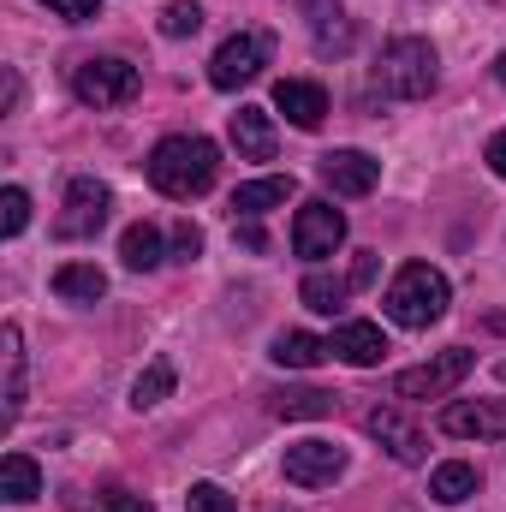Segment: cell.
I'll list each match as a JSON object with an SVG mask.
<instances>
[{
  "instance_id": "6da1fadb",
  "label": "cell",
  "mask_w": 506,
  "mask_h": 512,
  "mask_svg": "<svg viewBox=\"0 0 506 512\" xmlns=\"http://www.w3.org/2000/svg\"><path fill=\"white\" fill-rule=\"evenodd\" d=\"M215 173H221V149L209 137H161L149 155V185L161 197H179V203L203 197L215 185Z\"/></svg>"
},
{
  "instance_id": "7a4b0ae2",
  "label": "cell",
  "mask_w": 506,
  "mask_h": 512,
  "mask_svg": "<svg viewBox=\"0 0 506 512\" xmlns=\"http://www.w3.org/2000/svg\"><path fill=\"white\" fill-rule=\"evenodd\" d=\"M447 274L441 268H429V262H405L399 274H393V286H387V316L399 322V328H429V322H441L447 316Z\"/></svg>"
},
{
  "instance_id": "3957f363",
  "label": "cell",
  "mask_w": 506,
  "mask_h": 512,
  "mask_svg": "<svg viewBox=\"0 0 506 512\" xmlns=\"http://www.w3.org/2000/svg\"><path fill=\"white\" fill-rule=\"evenodd\" d=\"M441 60H435V48L423 42V36H393L387 48H381V66H376V78H381V90L387 96H399V102H423L429 90H435V72Z\"/></svg>"
},
{
  "instance_id": "277c9868",
  "label": "cell",
  "mask_w": 506,
  "mask_h": 512,
  "mask_svg": "<svg viewBox=\"0 0 506 512\" xmlns=\"http://www.w3.org/2000/svg\"><path fill=\"white\" fill-rule=\"evenodd\" d=\"M72 96L84 108H120L137 96V66L120 54H96V60H78L72 66Z\"/></svg>"
},
{
  "instance_id": "5b68a950",
  "label": "cell",
  "mask_w": 506,
  "mask_h": 512,
  "mask_svg": "<svg viewBox=\"0 0 506 512\" xmlns=\"http://www.w3.org/2000/svg\"><path fill=\"white\" fill-rule=\"evenodd\" d=\"M471 364H477V352L447 346L441 358H429V364H417V370H399V376H393V399H441V393H453V387L471 376Z\"/></svg>"
},
{
  "instance_id": "8992f818",
  "label": "cell",
  "mask_w": 506,
  "mask_h": 512,
  "mask_svg": "<svg viewBox=\"0 0 506 512\" xmlns=\"http://www.w3.org/2000/svg\"><path fill=\"white\" fill-rule=\"evenodd\" d=\"M340 477H346V447H340V441L310 435V441H292V447H286V483H298V489H328V483H340Z\"/></svg>"
},
{
  "instance_id": "52a82bcc",
  "label": "cell",
  "mask_w": 506,
  "mask_h": 512,
  "mask_svg": "<svg viewBox=\"0 0 506 512\" xmlns=\"http://www.w3.org/2000/svg\"><path fill=\"white\" fill-rule=\"evenodd\" d=\"M262 66H268V36L239 30V36H227V42L215 48V60H209V84H215V90H245Z\"/></svg>"
},
{
  "instance_id": "ba28073f",
  "label": "cell",
  "mask_w": 506,
  "mask_h": 512,
  "mask_svg": "<svg viewBox=\"0 0 506 512\" xmlns=\"http://www.w3.org/2000/svg\"><path fill=\"white\" fill-rule=\"evenodd\" d=\"M346 245V215L334 209V203H304L298 209V221H292V251L304 256V262H322V256H334Z\"/></svg>"
},
{
  "instance_id": "9c48e42d",
  "label": "cell",
  "mask_w": 506,
  "mask_h": 512,
  "mask_svg": "<svg viewBox=\"0 0 506 512\" xmlns=\"http://www.w3.org/2000/svg\"><path fill=\"white\" fill-rule=\"evenodd\" d=\"M441 435H453V441H501L506 399H453L441 411Z\"/></svg>"
},
{
  "instance_id": "30bf717a",
  "label": "cell",
  "mask_w": 506,
  "mask_h": 512,
  "mask_svg": "<svg viewBox=\"0 0 506 512\" xmlns=\"http://www.w3.org/2000/svg\"><path fill=\"white\" fill-rule=\"evenodd\" d=\"M102 221H108V185H102V179H72V185H66L60 239H96Z\"/></svg>"
},
{
  "instance_id": "8fae6325",
  "label": "cell",
  "mask_w": 506,
  "mask_h": 512,
  "mask_svg": "<svg viewBox=\"0 0 506 512\" xmlns=\"http://www.w3.org/2000/svg\"><path fill=\"white\" fill-rule=\"evenodd\" d=\"M316 173H322V185H328L334 197H370L376 179H381V161H370L364 149H328Z\"/></svg>"
},
{
  "instance_id": "7c38bea8",
  "label": "cell",
  "mask_w": 506,
  "mask_h": 512,
  "mask_svg": "<svg viewBox=\"0 0 506 512\" xmlns=\"http://www.w3.org/2000/svg\"><path fill=\"white\" fill-rule=\"evenodd\" d=\"M364 429L376 435V441L393 453V459H399V465H423V459H429V447H423V429H417V423H405L393 405H376V411L364 417Z\"/></svg>"
},
{
  "instance_id": "4fadbf2b",
  "label": "cell",
  "mask_w": 506,
  "mask_h": 512,
  "mask_svg": "<svg viewBox=\"0 0 506 512\" xmlns=\"http://www.w3.org/2000/svg\"><path fill=\"white\" fill-rule=\"evenodd\" d=\"M274 108H280L298 131H316L328 120V90H322V84H304V78H280V84H274Z\"/></svg>"
},
{
  "instance_id": "5bb4252c",
  "label": "cell",
  "mask_w": 506,
  "mask_h": 512,
  "mask_svg": "<svg viewBox=\"0 0 506 512\" xmlns=\"http://www.w3.org/2000/svg\"><path fill=\"white\" fill-rule=\"evenodd\" d=\"M328 352H334V358H346L352 370H370V364L387 358V334H381L376 322H340V328H334V340H328Z\"/></svg>"
},
{
  "instance_id": "9a60e30c",
  "label": "cell",
  "mask_w": 506,
  "mask_h": 512,
  "mask_svg": "<svg viewBox=\"0 0 506 512\" xmlns=\"http://www.w3.org/2000/svg\"><path fill=\"white\" fill-rule=\"evenodd\" d=\"M0 364H6V405H0V417L6 423H18V411H24V334H18V322H6L0 328Z\"/></svg>"
},
{
  "instance_id": "2e32d148",
  "label": "cell",
  "mask_w": 506,
  "mask_h": 512,
  "mask_svg": "<svg viewBox=\"0 0 506 512\" xmlns=\"http://www.w3.org/2000/svg\"><path fill=\"white\" fill-rule=\"evenodd\" d=\"M477 489H483V471H477V465H465V459H447V465H435V477H429L435 507H465Z\"/></svg>"
},
{
  "instance_id": "e0dca14e",
  "label": "cell",
  "mask_w": 506,
  "mask_h": 512,
  "mask_svg": "<svg viewBox=\"0 0 506 512\" xmlns=\"http://www.w3.org/2000/svg\"><path fill=\"white\" fill-rule=\"evenodd\" d=\"M292 191H298V185H292V173H274V179H251V185H239V191H233V215H239V221H256V215L280 209V203H286Z\"/></svg>"
},
{
  "instance_id": "ac0fdd59",
  "label": "cell",
  "mask_w": 506,
  "mask_h": 512,
  "mask_svg": "<svg viewBox=\"0 0 506 512\" xmlns=\"http://www.w3.org/2000/svg\"><path fill=\"white\" fill-rule=\"evenodd\" d=\"M227 131H233V149H239L245 161H274V126H268L262 108H239Z\"/></svg>"
},
{
  "instance_id": "d6986e66",
  "label": "cell",
  "mask_w": 506,
  "mask_h": 512,
  "mask_svg": "<svg viewBox=\"0 0 506 512\" xmlns=\"http://www.w3.org/2000/svg\"><path fill=\"white\" fill-rule=\"evenodd\" d=\"M268 358H274L280 370H316V364H322V358H334V352H328V340H316V334L292 328V334H274Z\"/></svg>"
},
{
  "instance_id": "ffe728a7",
  "label": "cell",
  "mask_w": 506,
  "mask_h": 512,
  "mask_svg": "<svg viewBox=\"0 0 506 512\" xmlns=\"http://www.w3.org/2000/svg\"><path fill=\"white\" fill-rule=\"evenodd\" d=\"M54 292H60L66 304H96V298L108 292V274H102L96 262H66V268H54Z\"/></svg>"
},
{
  "instance_id": "44dd1931",
  "label": "cell",
  "mask_w": 506,
  "mask_h": 512,
  "mask_svg": "<svg viewBox=\"0 0 506 512\" xmlns=\"http://www.w3.org/2000/svg\"><path fill=\"white\" fill-rule=\"evenodd\" d=\"M358 286H352V274H304V286H298V298H304V310H322V316H334L346 298H352Z\"/></svg>"
},
{
  "instance_id": "7402d4cb",
  "label": "cell",
  "mask_w": 506,
  "mask_h": 512,
  "mask_svg": "<svg viewBox=\"0 0 506 512\" xmlns=\"http://www.w3.org/2000/svg\"><path fill=\"white\" fill-rule=\"evenodd\" d=\"M0 495H6L12 507H24V501L42 495V471H36L30 453H6V465H0Z\"/></svg>"
},
{
  "instance_id": "603a6c76",
  "label": "cell",
  "mask_w": 506,
  "mask_h": 512,
  "mask_svg": "<svg viewBox=\"0 0 506 512\" xmlns=\"http://www.w3.org/2000/svg\"><path fill=\"white\" fill-rule=\"evenodd\" d=\"M120 256H126V268H137V274L161 268V233H155L149 221H137V227H126V239H120Z\"/></svg>"
},
{
  "instance_id": "cb8c5ba5",
  "label": "cell",
  "mask_w": 506,
  "mask_h": 512,
  "mask_svg": "<svg viewBox=\"0 0 506 512\" xmlns=\"http://www.w3.org/2000/svg\"><path fill=\"white\" fill-rule=\"evenodd\" d=\"M334 393L322 387H298V393H274V417H334Z\"/></svg>"
},
{
  "instance_id": "d4e9b609",
  "label": "cell",
  "mask_w": 506,
  "mask_h": 512,
  "mask_svg": "<svg viewBox=\"0 0 506 512\" xmlns=\"http://www.w3.org/2000/svg\"><path fill=\"white\" fill-rule=\"evenodd\" d=\"M167 393H173V364H167V358H155V364L131 382V411H149V405H161Z\"/></svg>"
},
{
  "instance_id": "484cf974",
  "label": "cell",
  "mask_w": 506,
  "mask_h": 512,
  "mask_svg": "<svg viewBox=\"0 0 506 512\" xmlns=\"http://www.w3.org/2000/svg\"><path fill=\"white\" fill-rule=\"evenodd\" d=\"M197 30H203V6L197 0H173L161 12V36H197Z\"/></svg>"
},
{
  "instance_id": "4316f807",
  "label": "cell",
  "mask_w": 506,
  "mask_h": 512,
  "mask_svg": "<svg viewBox=\"0 0 506 512\" xmlns=\"http://www.w3.org/2000/svg\"><path fill=\"white\" fill-rule=\"evenodd\" d=\"M24 221H30V197H24L18 185H6V191H0V233H6V239H18V233H24Z\"/></svg>"
},
{
  "instance_id": "83f0119b",
  "label": "cell",
  "mask_w": 506,
  "mask_h": 512,
  "mask_svg": "<svg viewBox=\"0 0 506 512\" xmlns=\"http://www.w3.org/2000/svg\"><path fill=\"white\" fill-rule=\"evenodd\" d=\"M185 512H239V507H233V495H227L221 483H191Z\"/></svg>"
},
{
  "instance_id": "f1b7e54d",
  "label": "cell",
  "mask_w": 506,
  "mask_h": 512,
  "mask_svg": "<svg viewBox=\"0 0 506 512\" xmlns=\"http://www.w3.org/2000/svg\"><path fill=\"white\" fill-rule=\"evenodd\" d=\"M173 256H179V262H197V256H203V233H197L191 221L173 227Z\"/></svg>"
},
{
  "instance_id": "f546056e",
  "label": "cell",
  "mask_w": 506,
  "mask_h": 512,
  "mask_svg": "<svg viewBox=\"0 0 506 512\" xmlns=\"http://www.w3.org/2000/svg\"><path fill=\"white\" fill-rule=\"evenodd\" d=\"M42 6H54V12L72 18V24H90V18L102 12V0H42Z\"/></svg>"
},
{
  "instance_id": "4dcf8cb0",
  "label": "cell",
  "mask_w": 506,
  "mask_h": 512,
  "mask_svg": "<svg viewBox=\"0 0 506 512\" xmlns=\"http://www.w3.org/2000/svg\"><path fill=\"white\" fill-rule=\"evenodd\" d=\"M96 512H155L143 495H126V489H114V495H102L96 501Z\"/></svg>"
},
{
  "instance_id": "1f68e13d",
  "label": "cell",
  "mask_w": 506,
  "mask_h": 512,
  "mask_svg": "<svg viewBox=\"0 0 506 512\" xmlns=\"http://www.w3.org/2000/svg\"><path fill=\"white\" fill-rule=\"evenodd\" d=\"M376 274H381V256H370V251H364L358 262H352V286H370Z\"/></svg>"
},
{
  "instance_id": "d6a6232c",
  "label": "cell",
  "mask_w": 506,
  "mask_h": 512,
  "mask_svg": "<svg viewBox=\"0 0 506 512\" xmlns=\"http://www.w3.org/2000/svg\"><path fill=\"white\" fill-rule=\"evenodd\" d=\"M489 167L506 179V131H495V137H489Z\"/></svg>"
},
{
  "instance_id": "836d02e7",
  "label": "cell",
  "mask_w": 506,
  "mask_h": 512,
  "mask_svg": "<svg viewBox=\"0 0 506 512\" xmlns=\"http://www.w3.org/2000/svg\"><path fill=\"white\" fill-rule=\"evenodd\" d=\"M239 245H245V251H262L268 239H262V227H256V221H239Z\"/></svg>"
},
{
  "instance_id": "e575fe53",
  "label": "cell",
  "mask_w": 506,
  "mask_h": 512,
  "mask_svg": "<svg viewBox=\"0 0 506 512\" xmlns=\"http://www.w3.org/2000/svg\"><path fill=\"white\" fill-rule=\"evenodd\" d=\"M495 78H501V84H506V54H501V60H495Z\"/></svg>"
}]
</instances>
